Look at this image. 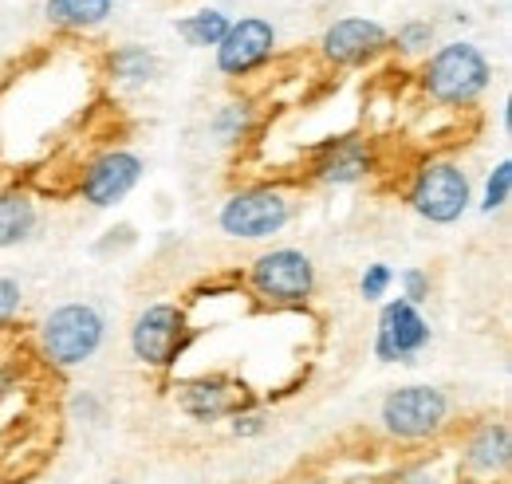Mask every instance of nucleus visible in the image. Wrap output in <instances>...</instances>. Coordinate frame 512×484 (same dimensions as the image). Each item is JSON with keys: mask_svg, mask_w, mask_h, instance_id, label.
<instances>
[{"mask_svg": "<svg viewBox=\"0 0 512 484\" xmlns=\"http://www.w3.org/2000/svg\"><path fill=\"white\" fill-rule=\"evenodd\" d=\"M493 83V63L477 44H442L422 67V91L442 107H473Z\"/></svg>", "mask_w": 512, "mask_h": 484, "instance_id": "1", "label": "nucleus"}, {"mask_svg": "<svg viewBox=\"0 0 512 484\" xmlns=\"http://www.w3.org/2000/svg\"><path fill=\"white\" fill-rule=\"evenodd\" d=\"M103 335H107V319L95 303H64L44 319L40 347L52 366L71 370L95 359V351L103 347Z\"/></svg>", "mask_w": 512, "mask_h": 484, "instance_id": "2", "label": "nucleus"}, {"mask_svg": "<svg viewBox=\"0 0 512 484\" xmlns=\"http://www.w3.org/2000/svg\"><path fill=\"white\" fill-rule=\"evenodd\" d=\"M406 201L410 209L430 221V225H453L465 217L469 201H473V185H469V174L449 162V158H430L418 166L414 182L406 189Z\"/></svg>", "mask_w": 512, "mask_h": 484, "instance_id": "3", "label": "nucleus"}, {"mask_svg": "<svg viewBox=\"0 0 512 484\" xmlns=\"http://www.w3.org/2000/svg\"><path fill=\"white\" fill-rule=\"evenodd\" d=\"M190 347V319L178 303H150L130 323V355L150 370H174Z\"/></svg>", "mask_w": 512, "mask_h": 484, "instance_id": "4", "label": "nucleus"}, {"mask_svg": "<svg viewBox=\"0 0 512 484\" xmlns=\"http://www.w3.org/2000/svg\"><path fill=\"white\" fill-rule=\"evenodd\" d=\"M449 422V398L438 386H398L383 398L379 425L394 441H430Z\"/></svg>", "mask_w": 512, "mask_h": 484, "instance_id": "5", "label": "nucleus"}, {"mask_svg": "<svg viewBox=\"0 0 512 484\" xmlns=\"http://www.w3.org/2000/svg\"><path fill=\"white\" fill-rule=\"evenodd\" d=\"M292 221V201L272 185H245L229 193L217 213V225L233 241H268Z\"/></svg>", "mask_w": 512, "mask_h": 484, "instance_id": "6", "label": "nucleus"}, {"mask_svg": "<svg viewBox=\"0 0 512 484\" xmlns=\"http://www.w3.org/2000/svg\"><path fill=\"white\" fill-rule=\"evenodd\" d=\"M249 284L264 303L300 307L316 292V264L300 248H268L249 268Z\"/></svg>", "mask_w": 512, "mask_h": 484, "instance_id": "7", "label": "nucleus"}, {"mask_svg": "<svg viewBox=\"0 0 512 484\" xmlns=\"http://www.w3.org/2000/svg\"><path fill=\"white\" fill-rule=\"evenodd\" d=\"M434 331H430V319L406 303L398 300L383 303L379 311V331H375V359L379 363H418V355L430 347Z\"/></svg>", "mask_w": 512, "mask_h": 484, "instance_id": "8", "label": "nucleus"}, {"mask_svg": "<svg viewBox=\"0 0 512 484\" xmlns=\"http://www.w3.org/2000/svg\"><path fill=\"white\" fill-rule=\"evenodd\" d=\"M213 52H217V71L225 79H245V75H253V71H260L264 63L272 60L276 28L268 20H260V16H245V20L229 24L225 40Z\"/></svg>", "mask_w": 512, "mask_h": 484, "instance_id": "9", "label": "nucleus"}, {"mask_svg": "<svg viewBox=\"0 0 512 484\" xmlns=\"http://www.w3.org/2000/svg\"><path fill=\"white\" fill-rule=\"evenodd\" d=\"M390 48V36L379 20H367V16H343L335 20L320 40L323 60L331 67H367L375 63Z\"/></svg>", "mask_w": 512, "mask_h": 484, "instance_id": "10", "label": "nucleus"}, {"mask_svg": "<svg viewBox=\"0 0 512 484\" xmlns=\"http://www.w3.org/2000/svg\"><path fill=\"white\" fill-rule=\"evenodd\" d=\"M146 166L138 154L130 150H107L99 154L87 170H83V182H79V197L91 205V209H111L119 201H127L134 193V185L142 182Z\"/></svg>", "mask_w": 512, "mask_h": 484, "instance_id": "11", "label": "nucleus"}, {"mask_svg": "<svg viewBox=\"0 0 512 484\" xmlns=\"http://www.w3.org/2000/svg\"><path fill=\"white\" fill-rule=\"evenodd\" d=\"M375 170V154L367 138L343 134V138H323L312 150V178L323 185H355Z\"/></svg>", "mask_w": 512, "mask_h": 484, "instance_id": "12", "label": "nucleus"}, {"mask_svg": "<svg viewBox=\"0 0 512 484\" xmlns=\"http://www.w3.org/2000/svg\"><path fill=\"white\" fill-rule=\"evenodd\" d=\"M178 410L193 418V422H221V418H233L245 410V398L233 382L225 378H193L178 386Z\"/></svg>", "mask_w": 512, "mask_h": 484, "instance_id": "13", "label": "nucleus"}, {"mask_svg": "<svg viewBox=\"0 0 512 484\" xmlns=\"http://www.w3.org/2000/svg\"><path fill=\"white\" fill-rule=\"evenodd\" d=\"M512 461V433L505 422H485L465 441V469L481 481L505 477Z\"/></svg>", "mask_w": 512, "mask_h": 484, "instance_id": "14", "label": "nucleus"}, {"mask_svg": "<svg viewBox=\"0 0 512 484\" xmlns=\"http://www.w3.org/2000/svg\"><path fill=\"white\" fill-rule=\"evenodd\" d=\"M36 221H40V213L28 193H20V189L0 193V248L24 244L36 233Z\"/></svg>", "mask_w": 512, "mask_h": 484, "instance_id": "15", "label": "nucleus"}, {"mask_svg": "<svg viewBox=\"0 0 512 484\" xmlns=\"http://www.w3.org/2000/svg\"><path fill=\"white\" fill-rule=\"evenodd\" d=\"M111 12H115V0H48V20L71 32H91L107 24Z\"/></svg>", "mask_w": 512, "mask_h": 484, "instance_id": "16", "label": "nucleus"}, {"mask_svg": "<svg viewBox=\"0 0 512 484\" xmlns=\"http://www.w3.org/2000/svg\"><path fill=\"white\" fill-rule=\"evenodd\" d=\"M229 16L221 8H201V12H190L178 20V36L190 44V48H217L229 32Z\"/></svg>", "mask_w": 512, "mask_h": 484, "instance_id": "17", "label": "nucleus"}, {"mask_svg": "<svg viewBox=\"0 0 512 484\" xmlns=\"http://www.w3.org/2000/svg\"><path fill=\"white\" fill-rule=\"evenodd\" d=\"M111 75L115 79H127V83H150L154 75H158V60H154V52H146V48H138V44H123V48H115L111 52Z\"/></svg>", "mask_w": 512, "mask_h": 484, "instance_id": "18", "label": "nucleus"}, {"mask_svg": "<svg viewBox=\"0 0 512 484\" xmlns=\"http://www.w3.org/2000/svg\"><path fill=\"white\" fill-rule=\"evenodd\" d=\"M512 197V162H497L493 166V174H489V182H485V197H481V213H497V209H505Z\"/></svg>", "mask_w": 512, "mask_h": 484, "instance_id": "19", "label": "nucleus"}, {"mask_svg": "<svg viewBox=\"0 0 512 484\" xmlns=\"http://www.w3.org/2000/svg\"><path fill=\"white\" fill-rule=\"evenodd\" d=\"M430 44H434V24H430V20H410V24H402L398 36H394V48L406 52V56L426 52Z\"/></svg>", "mask_w": 512, "mask_h": 484, "instance_id": "20", "label": "nucleus"}, {"mask_svg": "<svg viewBox=\"0 0 512 484\" xmlns=\"http://www.w3.org/2000/svg\"><path fill=\"white\" fill-rule=\"evenodd\" d=\"M213 130H217L221 142H237V138L249 130V107H245V103H229V107H221L217 119H213Z\"/></svg>", "mask_w": 512, "mask_h": 484, "instance_id": "21", "label": "nucleus"}, {"mask_svg": "<svg viewBox=\"0 0 512 484\" xmlns=\"http://www.w3.org/2000/svg\"><path fill=\"white\" fill-rule=\"evenodd\" d=\"M390 284H394V268L390 264H367V272L359 280V292H363V300L375 303L390 292Z\"/></svg>", "mask_w": 512, "mask_h": 484, "instance_id": "22", "label": "nucleus"}, {"mask_svg": "<svg viewBox=\"0 0 512 484\" xmlns=\"http://www.w3.org/2000/svg\"><path fill=\"white\" fill-rule=\"evenodd\" d=\"M402 300L406 303H426L430 300V272H422V268H402Z\"/></svg>", "mask_w": 512, "mask_h": 484, "instance_id": "23", "label": "nucleus"}, {"mask_svg": "<svg viewBox=\"0 0 512 484\" xmlns=\"http://www.w3.org/2000/svg\"><path fill=\"white\" fill-rule=\"evenodd\" d=\"M16 311H20V284L0 276V327H8L16 319Z\"/></svg>", "mask_w": 512, "mask_h": 484, "instance_id": "24", "label": "nucleus"}, {"mask_svg": "<svg viewBox=\"0 0 512 484\" xmlns=\"http://www.w3.org/2000/svg\"><path fill=\"white\" fill-rule=\"evenodd\" d=\"M233 433H237V437H260V433H264V418L241 410V414H233Z\"/></svg>", "mask_w": 512, "mask_h": 484, "instance_id": "25", "label": "nucleus"}, {"mask_svg": "<svg viewBox=\"0 0 512 484\" xmlns=\"http://www.w3.org/2000/svg\"><path fill=\"white\" fill-rule=\"evenodd\" d=\"M111 484H127V481H111Z\"/></svg>", "mask_w": 512, "mask_h": 484, "instance_id": "26", "label": "nucleus"}]
</instances>
